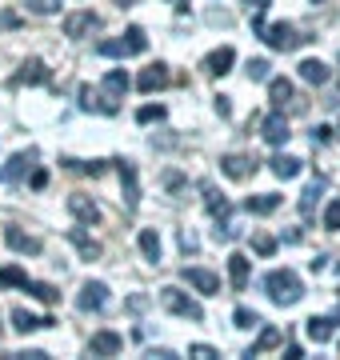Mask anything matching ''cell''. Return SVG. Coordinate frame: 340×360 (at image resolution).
Listing matches in <instances>:
<instances>
[{"instance_id": "1", "label": "cell", "mask_w": 340, "mask_h": 360, "mask_svg": "<svg viewBox=\"0 0 340 360\" xmlns=\"http://www.w3.org/2000/svg\"><path fill=\"white\" fill-rule=\"evenodd\" d=\"M124 89H129V72L124 68H112L105 77V92H96V89H80V108H96V112H105V116H117L120 112V96H124Z\"/></svg>"}, {"instance_id": "2", "label": "cell", "mask_w": 340, "mask_h": 360, "mask_svg": "<svg viewBox=\"0 0 340 360\" xmlns=\"http://www.w3.org/2000/svg\"><path fill=\"white\" fill-rule=\"evenodd\" d=\"M264 288H268V296H273L276 304H296L304 296V284H301V276L292 269H276V272H268L264 276Z\"/></svg>"}, {"instance_id": "3", "label": "cell", "mask_w": 340, "mask_h": 360, "mask_svg": "<svg viewBox=\"0 0 340 360\" xmlns=\"http://www.w3.org/2000/svg\"><path fill=\"white\" fill-rule=\"evenodd\" d=\"M144 49H148V37H144V28H136V25L124 32V40H100V44H96L100 56H140Z\"/></svg>"}, {"instance_id": "4", "label": "cell", "mask_w": 340, "mask_h": 360, "mask_svg": "<svg viewBox=\"0 0 340 360\" xmlns=\"http://www.w3.org/2000/svg\"><path fill=\"white\" fill-rule=\"evenodd\" d=\"M261 40L268 44V49H276V52H292V49H301L308 37H301L292 25H285V20H280V25H264L261 28Z\"/></svg>"}, {"instance_id": "5", "label": "cell", "mask_w": 340, "mask_h": 360, "mask_svg": "<svg viewBox=\"0 0 340 360\" xmlns=\"http://www.w3.org/2000/svg\"><path fill=\"white\" fill-rule=\"evenodd\" d=\"M160 304L172 312V316H188V321H204V309H200L192 296H184L181 288H160Z\"/></svg>"}, {"instance_id": "6", "label": "cell", "mask_w": 340, "mask_h": 360, "mask_svg": "<svg viewBox=\"0 0 340 360\" xmlns=\"http://www.w3.org/2000/svg\"><path fill=\"white\" fill-rule=\"evenodd\" d=\"M105 304H108V284L89 281L84 288H80V296H77V309L80 312H100Z\"/></svg>"}, {"instance_id": "7", "label": "cell", "mask_w": 340, "mask_h": 360, "mask_svg": "<svg viewBox=\"0 0 340 360\" xmlns=\"http://www.w3.org/2000/svg\"><path fill=\"white\" fill-rule=\"evenodd\" d=\"M249 272H252V260L244 252H233L228 257V284H233V292H244L249 288Z\"/></svg>"}, {"instance_id": "8", "label": "cell", "mask_w": 340, "mask_h": 360, "mask_svg": "<svg viewBox=\"0 0 340 360\" xmlns=\"http://www.w3.org/2000/svg\"><path fill=\"white\" fill-rule=\"evenodd\" d=\"M117 172H120V188H124V208H136L140 205V188H136V168L129 160H117Z\"/></svg>"}, {"instance_id": "9", "label": "cell", "mask_w": 340, "mask_h": 360, "mask_svg": "<svg viewBox=\"0 0 340 360\" xmlns=\"http://www.w3.org/2000/svg\"><path fill=\"white\" fill-rule=\"evenodd\" d=\"M96 28H100V16L96 13H72L65 20V37L80 40V37H89V32H96Z\"/></svg>"}, {"instance_id": "10", "label": "cell", "mask_w": 340, "mask_h": 360, "mask_svg": "<svg viewBox=\"0 0 340 360\" xmlns=\"http://www.w3.org/2000/svg\"><path fill=\"white\" fill-rule=\"evenodd\" d=\"M68 212H72L80 224H96V220H100V208H96V200H89L84 193H72V196H68Z\"/></svg>"}, {"instance_id": "11", "label": "cell", "mask_w": 340, "mask_h": 360, "mask_svg": "<svg viewBox=\"0 0 340 360\" xmlns=\"http://www.w3.org/2000/svg\"><path fill=\"white\" fill-rule=\"evenodd\" d=\"M336 316H308L304 321V333H308V340H316V345H328L332 340V333H336Z\"/></svg>"}, {"instance_id": "12", "label": "cell", "mask_w": 340, "mask_h": 360, "mask_svg": "<svg viewBox=\"0 0 340 360\" xmlns=\"http://www.w3.org/2000/svg\"><path fill=\"white\" fill-rule=\"evenodd\" d=\"M184 281L192 284L197 292H204V296H216V292H221V276H212L209 269H184Z\"/></svg>"}, {"instance_id": "13", "label": "cell", "mask_w": 340, "mask_h": 360, "mask_svg": "<svg viewBox=\"0 0 340 360\" xmlns=\"http://www.w3.org/2000/svg\"><path fill=\"white\" fill-rule=\"evenodd\" d=\"M48 80H53V72L44 68V60H25L20 72L13 77V84H48Z\"/></svg>"}, {"instance_id": "14", "label": "cell", "mask_w": 340, "mask_h": 360, "mask_svg": "<svg viewBox=\"0 0 340 360\" xmlns=\"http://www.w3.org/2000/svg\"><path fill=\"white\" fill-rule=\"evenodd\" d=\"M233 60H236V52L228 49V44H224V49H216V52H209V56H204V72H209V77H224V72H228V68H233Z\"/></svg>"}, {"instance_id": "15", "label": "cell", "mask_w": 340, "mask_h": 360, "mask_svg": "<svg viewBox=\"0 0 340 360\" xmlns=\"http://www.w3.org/2000/svg\"><path fill=\"white\" fill-rule=\"evenodd\" d=\"M221 172L224 176H233V180H249L252 172H256V160H249V156H224L221 160Z\"/></svg>"}, {"instance_id": "16", "label": "cell", "mask_w": 340, "mask_h": 360, "mask_svg": "<svg viewBox=\"0 0 340 360\" xmlns=\"http://www.w3.org/2000/svg\"><path fill=\"white\" fill-rule=\"evenodd\" d=\"M53 316H32L25 309H13V328L16 333H37V328H53Z\"/></svg>"}, {"instance_id": "17", "label": "cell", "mask_w": 340, "mask_h": 360, "mask_svg": "<svg viewBox=\"0 0 340 360\" xmlns=\"http://www.w3.org/2000/svg\"><path fill=\"white\" fill-rule=\"evenodd\" d=\"M68 240L77 245V252H80L84 260H96L100 252H105V248H100V240H92V236H89L84 229H68Z\"/></svg>"}, {"instance_id": "18", "label": "cell", "mask_w": 340, "mask_h": 360, "mask_svg": "<svg viewBox=\"0 0 340 360\" xmlns=\"http://www.w3.org/2000/svg\"><path fill=\"white\" fill-rule=\"evenodd\" d=\"M164 84H169V68H164V65L144 68L140 77H136V89H140V92H157V89H164Z\"/></svg>"}, {"instance_id": "19", "label": "cell", "mask_w": 340, "mask_h": 360, "mask_svg": "<svg viewBox=\"0 0 340 360\" xmlns=\"http://www.w3.org/2000/svg\"><path fill=\"white\" fill-rule=\"evenodd\" d=\"M288 136H292V132H288V120H285L280 112H273L268 120H264V141L273 144V148H280V144H285Z\"/></svg>"}, {"instance_id": "20", "label": "cell", "mask_w": 340, "mask_h": 360, "mask_svg": "<svg viewBox=\"0 0 340 360\" xmlns=\"http://www.w3.org/2000/svg\"><path fill=\"white\" fill-rule=\"evenodd\" d=\"M120 348H124V340H120V333H96L92 336V356H117Z\"/></svg>"}, {"instance_id": "21", "label": "cell", "mask_w": 340, "mask_h": 360, "mask_svg": "<svg viewBox=\"0 0 340 360\" xmlns=\"http://www.w3.org/2000/svg\"><path fill=\"white\" fill-rule=\"evenodd\" d=\"M4 240H8L13 252H25V257H37V252H40V240H37V236H25L20 229H8V232H4Z\"/></svg>"}, {"instance_id": "22", "label": "cell", "mask_w": 340, "mask_h": 360, "mask_svg": "<svg viewBox=\"0 0 340 360\" xmlns=\"http://www.w3.org/2000/svg\"><path fill=\"white\" fill-rule=\"evenodd\" d=\"M280 340H285V336H280V328H273V324H264V328H261V336H256V345H252L249 352H244V356H261V352L276 348Z\"/></svg>"}, {"instance_id": "23", "label": "cell", "mask_w": 340, "mask_h": 360, "mask_svg": "<svg viewBox=\"0 0 340 360\" xmlns=\"http://www.w3.org/2000/svg\"><path fill=\"white\" fill-rule=\"evenodd\" d=\"M200 193H204V205H209L212 220H228V200H224L212 184H200Z\"/></svg>"}, {"instance_id": "24", "label": "cell", "mask_w": 340, "mask_h": 360, "mask_svg": "<svg viewBox=\"0 0 340 360\" xmlns=\"http://www.w3.org/2000/svg\"><path fill=\"white\" fill-rule=\"evenodd\" d=\"M32 160H37V153H16L13 160H8V168H4V176L13 180V184H20V180H25V172L32 168Z\"/></svg>"}, {"instance_id": "25", "label": "cell", "mask_w": 340, "mask_h": 360, "mask_svg": "<svg viewBox=\"0 0 340 360\" xmlns=\"http://www.w3.org/2000/svg\"><path fill=\"white\" fill-rule=\"evenodd\" d=\"M268 101H273V108H285L292 101V84L285 77H268Z\"/></svg>"}, {"instance_id": "26", "label": "cell", "mask_w": 340, "mask_h": 360, "mask_svg": "<svg viewBox=\"0 0 340 360\" xmlns=\"http://www.w3.org/2000/svg\"><path fill=\"white\" fill-rule=\"evenodd\" d=\"M301 80H308V84H328V65L325 60H301Z\"/></svg>"}, {"instance_id": "27", "label": "cell", "mask_w": 340, "mask_h": 360, "mask_svg": "<svg viewBox=\"0 0 340 360\" xmlns=\"http://www.w3.org/2000/svg\"><path fill=\"white\" fill-rule=\"evenodd\" d=\"M268 165H273V172H276L280 180H292V176H301V160H296V156H273Z\"/></svg>"}, {"instance_id": "28", "label": "cell", "mask_w": 340, "mask_h": 360, "mask_svg": "<svg viewBox=\"0 0 340 360\" xmlns=\"http://www.w3.org/2000/svg\"><path fill=\"white\" fill-rule=\"evenodd\" d=\"M276 208H280V196H276V193L249 196V212H256V217H268V212H276Z\"/></svg>"}, {"instance_id": "29", "label": "cell", "mask_w": 340, "mask_h": 360, "mask_svg": "<svg viewBox=\"0 0 340 360\" xmlns=\"http://www.w3.org/2000/svg\"><path fill=\"white\" fill-rule=\"evenodd\" d=\"M320 193H325V180H313V184L301 193V217H313V212H316V200H320Z\"/></svg>"}, {"instance_id": "30", "label": "cell", "mask_w": 340, "mask_h": 360, "mask_svg": "<svg viewBox=\"0 0 340 360\" xmlns=\"http://www.w3.org/2000/svg\"><path fill=\"white\" fill-rule=\"evenodd\" d=\"M140 252H144V260H152V264L160 260V236H157V229H140Z\"/></svg>"}, {"instance_id": "31", "label": "cell", "mask_w": 340, "mask_h": 360, "mask_svg": "<svg viewBox=\"0 0 340 360\" xmlns=\"http://www.w3.org/2000/svg\"><path fill=\"white\" fill-rule=\"evenodd\" d=\"M25 292H32L37 300H44V304H56V300H60V292H56L53 284H44V281H28Z\"/></svg>"}, {"instance_id": "32", "label": "cell", "mask_w": 340, "mask_h": 360, "mask_svg": "<svg viewBox=\"0 0 340 360\" xmlns=\"http://www.w3.org/2000/svg\"><path fill=\"white\" fill-rule=\"evenodd\" d=\"M0 284L25 288V284H28V272H25V269H16V264H4V269H0Z\"/></svg>"}, {"instance_id": "33", "label": "cell", "mask_w": 340, "mask_h": 360, "mask_svg": "<svg viewBox=\"0 0 340 360\" xmlns=\"http://www.w3.org/2000/svg\"><path fill=\"white\" fill-rule=\"evenodd\" d=\"M140 124H152V120H164V104H144L140 112H136Z\"/></svg>"}, {"instance_id": "34", "label": "cell", "mask_w": 340, "mask_h": 360, "mask_svg": "<svg viewBox=\"0 0 340 360\" xmlns=\"http://www.w3.org/2000/svg\"><path fill=\"white\" fill-rule=\"evenodd\" d=\"M252 248H256L261 257H273V252H276V240L268 236V232H256V236H252Z\"/></svg>"}, {"instance_id": "35", "label": "cell", "mask_w": 340, "mask_h": 360, "mask_svg": "<svg viewBox=\"0 0 340 360\" xmlns=\"http://www.w3.org/2000/svg\"><path fill=\"white\" fill-rule=\"evenodd\" d=\"M233 321H236V328H256V324H261V316H256L252 309H236Z\"/></svg>"}, {"instance_id": "36", "label": "cell", "mask_w": 340, "mask_h": 360, "mask_svg": "<svg viewBox=\"0 0 340 360\" xmlns=\"http://www.w3.org/2000/svg\"><path fill=\"white\" fill-rule=\"evenodd\" d=\"M325 229H328V232H336V229H340V196L325 208Z\"/></svg>"}, {"instance_id": "37", "label": "cell", "mask_w": 340, "mask_h": 360, "mask_svg": "<svg viewBox=\"0 0 340 360\" xmlns=\"http://www.w3.org/2000/svg\"><path fill=\"white\" fill-rule=\"evenodd\" d=\"M28 8H32V13H40V16H53L56 8H60V0H25Z\"/></svg>"}, {"instance_id": "38", "label": "cell", "mask_w": 340, "mask_h": 360, "mask_svg": "<svg viewBox=\"0 0 340 360\" xmlns=\"http://www.w3.org/2000/svg\"><path fill=\"white\" fill-rule=\"evenodd\" d=\"M268 60H249V80H268Z\"/></svg>"}, {"instance_id": "39", "label": "cell", "mask_w": 340, "mask_h": 360, "mask_svg": "<svg viewBox=\"0 0 340 360\" xmlns=\"http://www.w3.org/2000/svg\"><path fill=\"white\" fill-rule=\"evenodd\" d=\"M188 356H197V360H212V356H216V348H209V345H192V348H188Z\"/></svg>"}, {"instance_id": "40", "label": "cell", "mask_w": 340, "mask_h": 360, "mask_svg": "<svg viewBox=\"0 0 340 360\" xmlns=\"http://www.w3.org/2000/svg\"><path fill=\"white\" fill-rule=\"evenodd\" d=\"M313 141H316V144H328V141H332V129H328V124H316V129H313Z\"/></svg>"}, {"instance_id": "41", "label": "cell", "mask_w": 340, "mask_h": 360, "mask_svg": "<svg viewBox=\"0 0 340 360\" xmlns=\"http://www.w3.org/2000/svg\"><path fill=\"white\" fill-rule=\"evenodd\" d=\"M44 184H48V172H44V168H37V172H32V188H44Z\"/></svg>"}, {"instance_id": "42", "label": "cell", "mask_w": 340, "mask_h": 360, "mask_svg": "<svg viewBox=\"0 0 340 360\" xmlns=\"http://www.w3.org/2000/svg\"><path fill=\"white\" fill-rule=\"evenodd\" d=\"M216 112H221V116H228V112H233V104H228V96H216Z\"/></svg>"}, {"instance_id": "43", "label": "cell", "mask_w": 340, "mask_h": 360, "mask_svg": "<svg viewBox=\"0 0 340 360\" xmlns=\"http://www.w3.org/2000/svg\"><path fill=\"white\" fill-rule=\"evenodd\" d=\"M244 4H249V8H268L273 0H244Z\"/></svg>"}, {"instance_id": "44", "label": "cell", "mask_w": 340, "mask_h": 360, "mask_svg": "<svg viewBox=\"0 0 340 360\" xmlns=\"http://www.w3.org/2000/svg\"><path fill=\"white\" fill-rule=\"evenodd\" d=\"M117 4H132V0H117Z\"/></svg>"}, {"instance_id": "45", "label": "cell", "mask_w": 340, "mask_h": 360, "mask_svg": "<svg viewBox=\"0 0 340 360\" xmlns=\"http://www.w3.org/2000/svg\"><path fill=\"white\" fill-rule=\"evenodd\" d=\"M336 292H340V288H336ZM336 321H340V312H336Z\"/></svg>"}]
</instances>
